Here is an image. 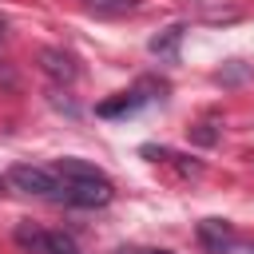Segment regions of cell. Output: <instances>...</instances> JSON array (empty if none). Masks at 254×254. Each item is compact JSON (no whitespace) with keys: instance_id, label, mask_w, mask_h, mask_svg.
Masks as SVG:
<instances>
[{"instance_id":"obj_8","label":"cell","mask_w":254,"mask_h":254,"mask_svg":"<svg viewBox=\"0 0 254 254\" xmlns=\"http://www.w3.org/2000/svg\"><path fill=\"white\" fill-rule=\"evenodd\" d=\"M16 242H20L24 250H32V254H48V230H40V226L20 222V226H16Z\"/></svg>"},{"instance_id":"obj_6","label":"cell","mask_w":254,"mask_h":254,"mask_svg":"<svg viewBox=\"0 0 254 254\" xmlns=\"http://www.w3.org/2000/svg\"><path fill=\"white\" fill-rule=\"evenodd\" d=\"M147 91V83H139V87H131V91H123L119 99H107V103H99V115H127V111H135V107H143L151 95H143Z\"/></svg>"},{"instance_id":"obj_3","label":"cell","mask_w":254,"mask_h":254,"mask_svg":"<svg viewBox=\"0 0 254 254\" xmlns=\"http://www.w3.org/2000/svg\"><path fill=\"white\" fill-rule=\"evenodd\" d=\"M40 71L48 75V79H56V83H75V75H79V64H75V56H67L64 48H40Z\"/></svg>"},{"instance_id":"obj_12","label":"cell","mask_w":254,"mask_h":254,"mask_svg":"<svg viewBox=\"0 0 254 254\" xmlns=\"http://www.w3.org/2000/svg\"><path fill=\"white\" fill-rule=\"evenodd\" d=\"M194 139H198V143H214V131H210V127H206V123H202V127H198V131H194Z\"/></svg>"},{"instance_id":"obj_11","label":"cell","mask_w":254,"mask_h":254,"mask_svg":"<svg viewBox=\"0 0 254 254\" xmlns=\"http://www.w3.org/2000/svg\"><path fill=\"white\" fill-rule=\"evenodd\" d=\"M0 87H4V91H16V87H20L16 67H12V64H4V60H0Z\"/></svg>"},{"instance_id":"obj_1","label":"cell","mask_w":254,"mask_h":254,"mask_svg":"<svg viewBox=\"0 0 254 254\" xmlns=\"http://www.w3.org/2000/svg\"><path fill=\"white\" fill-rule=\"evenodd\" d=\"M8 183H12L16 190H24V194H40V198H60V190H64V183H60L52 171L32 167V163H16V167L8 171Z\"/></svg>"},{"instance_id":"obj_2","label":"cell","mask_w":254,"mask_h":254,"mask_svg":"<svg viewBox=\"0 0 254 254\" xmlns=\"http://www.w3.org/2000/svg\"><path fill=\"white\" fill-rule=\"evenodd\" d=\"M111 183L107 179H95V183H64L60 190V202H71V206H83V210H95V206H107L111 202Z\"/></svg>"},{"instance_id":"obj_4","label":"cell","mask_w":254,"mask_h":254,"mask_svg":"<svg viewBox=\"0 0 254 254\" xmlns=\"http://www.w3.org/2000/svg\"><path fill=\"white\" fill-rule=\"evenodd\" d=\"M198 238H202L214 254H226V250L238 242V238H234V226H230L226 218H202V222H198Z\"/></svg>"},{"instance_id":"obj_9","label":"cell","mask_w":254,"mask_h":254,"mask_svg":"<svg viewBox=\"0 0 254 254\" xmlns=\"http://www.w3.org/2000/svg\"><path fill=\"white\" fill-rule=\"evenodd\" d=\"M87 8L95 16H131L139 12V0H87Z\"/></svg>"},{"instance_id":"obj_7","label":"cell","mask_w":254,"mask_h":254,"mask_svg":"<svg viewBox=\"0 0 254 254\" xmlns=\"http://www.w3.org/2000/svg\"><path fill=\"white\" fill-rule=\"evenodd\" d=\"M56 171L64 175V183H95V179H107L99 167H91V163H83V159H60Z\"/></svg>"},{"instance_id":"obj_10","label":"cell","mask_w":254,"mask_h":254,"mask_svg":"<svg viewBox=\"0 0 254 254\" xmlns=\"http://www.w3.org/2000/svg\"><path fill=\"white\" fill-rule=\"evenodd\" d=\"M48 254H79V246H75V238H71V234L48 230Z\"/></svg>"},{"instance_id":"obj_15","label":"cell","mask_w":254,"mask_h":254,"mask_svg":"<svg viewBox=\"0 0 254 254\" xmlns=\"http://www.w3.org/2000/svg\"><path fill=\"white\" fill-rule=\"evenodd\" d=\"M159 254H163V250H159Z\"/></svg>"},{"instance_id":"obj_13","label":"cell","mask_w":254,"mask_h":254,"mask_svg":"<svg viewBox=\"0 0 254 254\" xmlns=\"http://www.w3.org/2000/svg\"><path fill=\"white\" fill-rule=\"evenodd\" d=\"M230 254H254V246H238V242H234V246H230Z\"/></svg>"},{"instance_id":"obj_5","label":"cell","mask_w":254,"mask_h":254,"mask_svg":"<svg viewBox=\"0 0 254 254\" xmlns=\"http://www.w3.org/2000/svg\"><path fill=\"white\" fill-rule=\"evenodd\" d=\"M183 32H187L183 24H171V28H163L159 36H151L147 48H151L159 60H175V56H179V44H183Z\"/></svg>"},{"instance_id":"obj_14","label":"cell","mask_w":254,"mask_h":254,"mask_svg":"<svg viewBox=\"0 0 254 254\" xmlns=\"http://www.w3.org/2000/svg\"><path fill=\"white\" fill-rule=\"evenodd\" d=\"M4 32H8V24H4V16H0V40H4Z\"/></svg>"}]
</instances>
